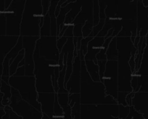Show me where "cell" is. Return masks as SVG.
<instances>
[{
	"label": "cell",
	"instance_id": "13",
	"mask_svg": "<svg viewBox=\"0 0 148 119\" xmlns=\"http://www.w3.org/2000/svg\"><path fill=\"white\" fill-rule=\"evenodd\" d=\"M23 15L38 17L42 16V1H38V0H36V1H33V0L26 1Z\"/></svg>",
	"mask_w": 148,
	"mask_h": 119
},
{
	"label": "cell",
	"instance_id": "29",
	"mask_svg": "<svg viewBox=\"0 0 148 119\" xmlns=\"http://www.w3.org/2000/svg\"><path fill=\"white\" fill-rule=\"evenodd\" d=\"M0 36H6V17L5 14H0Z\"/></svg>",
	"mask_w": 148,
	"mask_h": 119
},
{
	"label": "cell",
	"instance_id": "16",
	"mask_svg": "<svg viewBox=\"0 0 148 119\" xmlns=\"http://www.w3.org/2000/svg\"><path fill=\"white\" fill-rule=\"evenodd\" d=\"M25 0H13L10 6L3 13H11L16 15H23L24 9H25Z\"/></svg>",
	"mask_w": 148,
	"mask_h": 119
},
{
	"label": "cell",
	"instance_id": "36",
	"mask_svg": "<svg viewBox=\"0 0 148 119\" xmlns=\"http://www.w3.org/2000/svg\"><path fill=\"white\" fill-rule=\"evenodd\" d=\"M67 40H68V38L65 37V36L59 38V39H58V40H57V47H58L60 53L61 51H62V48H63L64 45L66 43Z\"/></svg>",
	"mask_w": 148,
	"mask_h": 119
},
{
	"label": "cell",
	"instance_id": "44",
	"mask_svg": "<svg viewBox=\"0 0 148 119\" xmlns=\"http://www.w3.org/2000/svg\"><path fill=\"white\" fill-rule=\"evenodd\" d=\"M148 36V33H147V36Z\"/></svg>",
	"mask_w": 148,
	"mask_h": 119
},
{
	"label": "cell",
	"instance_id": "10",
	"mask_svg": "<svg viewBox=\"0 0 148 119\" xmlns=\"http://www.w3.org/2000/svg\"><path fill=\"white\" fill-rule=\"evenodd\" d=\"M6 17V36H20L23 15L4 13Z\"/></svg>",
	"mask_w": 148,
	"mask_h": 119
},
{
	"label": "cell",
	"instance_id": "21",
	"mask_svg": "<svg viewBox=\"0 0 148 119\" xmlns=\"http://www.w3.org/2000/svg\"><path fill=\"white\" fill-rule=\"evenodd\" d=\"M25 76H34V55L25 54Z\"/></svg>",
	"mask_w": 148,
	"mask_h": 119
},
{
	"label": "cell",
	"instance_id": "5",
	"mask_svg": "<svg viewBox=\"0 0 148 119\" xmlns=\"http://www.w3.org/2000/svg\"><path fill=\"white\" fill-rule=\"evenodd\" d=\"M41 17V16H40ZM40 17L23 15L21 23L20 36H39L40 37Z\"/></svg>",
	"mask_w": 148,
	"mask_h": 119
},
{
	"label": "cell",
	"instance_id": "35",
	"mask_svg": "<svg viewBox=\"0 0 148 119\" xmlns=\"http://www.w3.org/2000/svg\"><path fill=\"white\" fill-rule=\"evenodd\" d=\"M106 52H107V49H105V48L102 47L100 52L96 56L97 60V61H106V60H107Z\"/></svg>",
	"mask_w": 148,
	"mask_h": 119
},
{
	"label": "cell",
	"instance_id": "38",
	"mask_svg": "<svg viewBox=\"0 0 148 119\" xmlns=\"http://www.w3.org/2000/svg\"><path fill=\"white\" fill-rule=\"evenodd\" d=\"M131 86L134 92H136V90L138 86V76L136 75H132V80H131Z\"/></svg>",
	"mask_w": 148,
	"mask_h": 119
},
{
	"label": "cell",
	"instance_id": "40",
	"mask_svg": "<svg viewBox=\"0 0 148 119\" xmlns=\"http://www.w3.org/2000/svg\"><path fill=\"white\" fill-rule=\"evenodd\" d=\"M5 11V1H4V0H0V14L3 13Z\"/></svg>",
	"mask_w": 148,
	"mask_h": 119
},
{
	"label": "cell",
	"instance_id": "19",
	"mask_svg": "<svg viewBox=\"0 0 148 119\" xmlns=\"http://www.w3.org/2000/svg\"><path fill=\"white\" fill-rule=\"evenodd\" d=\"M0 91L4 94L3 98L2 100V104L4 107L8 106L10 103V99L12 94H11V86L9 83H7L4 81L2 80V85L0 87Z\"/></svg>",
	"mask_w": 148,
	"mask_h": 119
},
{
	"label": "cell",
	"instance_id": "41",
	"mask_svg": "<svg viewBox=\"0 0 148 119\" xmlns=\"http://www.w3.org/2000/svg\"><path fill=\"white\" fill-rule=\"evenodd\" d=\"M12 0H5V10L8 9L10 6L11 3H12Z\"/></svg>",
	"mask_w": 148,
	"mask_h": 119
},
{
	"label": "cell",
	"instance_id": "27",
	"mask_svg": "<svg viewBox=\"0 0 148 119\" xmlns=\"http://www.w3.org/2000/svg\"><path fill=\"white\" fill-rule=\"evenodd\" d=\"M99 22V1H93V25L96 26Z\"/></svg>",
	"mask_w": 148,
	"mask_h": 119
},
{
	"label": "cell",
	"instance_id": "37",
	"mask_svg": "<svg viewBox=\"0 0 148 119\" xmlns=\"http://www.w3.org/2000/svg\"><path fill=\"white\" fill-rule=\"evenodd\" d=\"M73 28L74 25H73V24L68 25V28H67L66 31H65V33H64L63 36L67 38L73 37Z\"/></svg>",
	"mask_w": 148,
	"mask_h": 119
},
{
	"label": "cell",
	"instance_id": "31",
	"mask_svg": "<svg viewBox=\"0 0 148 119\" xmlns=\"http://www.w3.org/2000/svg\"><path fill=\"white\" fill-rule=\"evenodd\" d=\"M51 19L50 25V34L51 36L58 37V25H57L56 18H52Z\"/></svg>",
	"mask_w": 148,
	"mask_h": 119
},
{
	"label": "cell",
	"instance_id": "22",
	"mask_svg": "<svg viewBox=\"0 0 148 119\" xmlns=\"http://www.w3.org/2000/svg\"><path fill=\"white\" fill-rule=\"evenodd\" d=\"M24 57H25V49H23L22 50L19 52L18 56L15 57V59L14 60L13 62L12 63V64L10 66V68H9L10 77V76H12L15 73H16L17 69L18 68L19 63L24 59Z\"/></svg>",
	"mask_w": 148,
	"mask_h": 119
},
{
	"label": "cell",
	"instance_id": "39",
	"mask_svg": "<svg viewBox=\"0 0 148 119\" xmlns=\"http://www.w3.org/2000/svg\"><path fill=\"white\" fill-rule=\"evenodd\" d=\"M14 76H25V66L22 67H18L16 73L13 75Z\"/></svg>",
	"mask_w": 148,
	"mask_h": 119
},
{
	"label": "cell",
	"instance_id": "3",
	"mask_svg": "<svg viewBox=\"0 0 148 119\" xmlns=\"http://www.w3.org/2000/svg\"><path fill=\"white\" fill-rule=\"evenodd\" d=\"M106 95L117 99L119 94V67L118 61H107L104 77L102 80Z\"/></svg>",
	"mask_w": 148,
	"mask_h": 119
},
{
	"label": "cell",
	"instance_id": "32",
	"mask_svg": "<svg viewBox=\"0 0 148 119\" xmlns=\"http://www.w3.org/2000/svg\"><path fill=\"white\" fill-rule=\"evenodd\" d=\"M84 25L82 24H77V25H74L73 28V37H83L82 34V28Z\"/></svg>",
	"mask_w": 148,
	"mask_h": 119
},
{
	"label": "cell",
	"instance_id": "42",
	"mask_svg": "<svg viewBox=\"0 0 148 119\" xmlns=\"http://www.w3.org/2000/svg\"><path fill=\"white\" fill-rule=\"evenodd\" d=\"M3 96H4V94L1 92V91H0V107H4L2 104V98H3Z\"/></svg>",
	"mask_w": 148,
	"mask_h": 119
},
{
	"label": "cell",
	"instance_id": "33",
	"mask_svg": "<svg viewBox=\"0 0 148 119\" xmlns=\"http://www.w3.org/2000/svg\"><path fill=\"white\" fill-rule=\"evenodd\" d=\"M106 61H97V65L99 66V74L100 77V81H102V79L104 77V73H105V68H106Z\"/></svg>",
	"mask_w": 148,
	"mask_h": 119
},
{
	"label": "cell",
	"instance_id": "6",
	"mask_svg": "<svg viewBox=\"0 0 148 119\" xmlns=\"http://www.w3.org/2000/svg\"><path fill=\"white\" fill-rule=\"evenodd\" d=\"M81 65L82 60H80V57L78 53L77 56L73 58L72 74L65 86V89L69 92V94L80 93Z\"/></svg>",
	"mask_w": 148,
	"mask_h": 119
},
{
	"label": "cell",
	"instance_id": "28",
	"mask_svg": "<svg viewBox=\"0 0 148 119\" xmlns=\"http://www.w3.org/2000/svg\"><path fill=\"white\" fill-rule=\"evenodd\" d=\"M93 22L90 21H86L82 28V34H83V38H86L89 36V35L92 33L93 30Z\"/></svg>",
	"mask_w": 148,
	"mask_h": 119
},
{
	"label": "cell",
	"instance_id": "24",
	"mask_svg": "<svg viewBox=\"0 0 148 119\" xmlns=\"http://www.w3.org/2000/svg\"><path fill=\"white\" fill-rule=\"evenodd\" d=\"M93 39V37H90V36H88L86 38H82V41H81V47H80V50L78 52L80 57L81 60H84V57L85 55L87 53L88 50V44H89V42H90L92 39ZM77 53V54H78Z\"/></svg>",
	"mask_w": 148,
	"mask_h": 119
},
{
	"label": "cell",
	"instance_id": "2",
	"mask_svg": "<svg viewBox=\"0 0 148 119\" xmlns=\"http://www.w3.org/2000/svg\"><path fill=\"white\" fill-rule=\"evenodd\" d=\"M12 88L18 90L23 100L37 103L38 94L36 89L35 76H10L8 82Z\"/></svg>",
	"mask_w": 148,
	"mask_h": 119
},
{
	"label": "cell",
	"instance_id": "17",
	"mask_svg": "<svg viewBox=\"0 0 148 119\" xmlns=\"http://www.w3.org/2000/svg\"><path fill=\"white\" fill-rule=\"evenodd\" d=\"M85 64H86V70H87L92 80L95 82H100L98 65L95 64V62L92 60H86L85 61Z\"/></svg>",
	"mask_w": 148,
	"mask_h": 119
},
{
	"label": "cell",
	"instance_id": "14",
	"mask_svg": "<svg viewBox=\"0 0 148 119\" xmlns=\"http://www.w3.org/2000/svg\"><path fill=\"white\" fill-rule=\"evenodd\" d=\"M82 2L83 0H76V2H71L68 4L67 6L70 8V11L67 13L66 17H65V25H71L74 20L76 19L77 15H79V12H81L82 6Z\"/></svg>",
	"mask_w": 148,
	"mask_h": 119
},
{
	"label": "cell",
	"instance_id": "43",
	"mask_svg": "<svg viewBox=\"0 0 148 119\" xmlns=\"http://www.w3.org/2000/svg\"><path fill=\"white\" fill-rule=\"evenodd\" d=\"M25 66V59L23 60L22 61L19 63V66H18V67H22V66Z\"/></svg>",
	"mask_w": 148,
	"mask_h": 119
},
{
	"label": "cell",
	"instance_id": "25",
	"mask_svg": "<svg viewBox=\"0 0 148 119\" xmlns=\"http://www.w3.org/2000/svg\"><path fill=\"white\" fill-rule=\"evenodd\" d=\"M70 11V8L68 6L65 8H61L60 12L58 16L56 18L57 25H58V32L60 29V26L62 24H65V17H66L67 13Z\"/></svg>",
	"mask_w": 148,
	"mask_h": 119
},
{
	"label": "cell",
	"instance_id": "18",
	"mask_svg": "<svg viewBox=\"0 0 148 119\" xmlns=\"http://www.w3.org/2000/svg\"><path fill=\"white\" fill-rule=\"evenodd\" d=\"M107 60L108 61H118L119 52L117 49V39L116 37L113 38L110 43L108 49L106 52Z\"/></svg>",
	"mask_w": 148,
	"mask_h": 119
},
{
	"label": "cell",
	"instance_id": "34",
	"mask_svg": "<svg viewBox=\"0 0 148 119\" xmlns=\"http://www.w3.org/2000/svg\"><path fill=\"white\" fill-rule=\"evenodd\" d=\"M42 16L45 17V15L48 14L49 5H50V1H49V0H42Z\"/></svg>",
	"mask_w": 148,
	"mask_h": 119
},
{
	"label": "cell",
	"instance_id": "1",
	"mask_svg": "<svg viewBox=\"0 0 148 119\" xmlns=\"http://www.w3.org/2000/svg\"><path fill=\"white\" fill-rule=\"evenodd\" d=\"M34 72L36 79V89L38 93H54L52 76H55L54 70L58 63L55 60H47L39 55L38 42L34 52Z\"/></svg>",
	"mask_w": 148,
	"mask_h": 119
},
{
	"label": "cell",
	"instance_id": "4",
	"mask_svg": "<svg viewBox=\"0 0 148 119\" xmlns=\"http://www.w3.org/2000/svg\"><path fill=\"white\" fill-rule=\"evenodd\" d=\"M58 38L55 36H40L39 44V55L47 60H55L58 63L60 52L57 47Z\"/></svg>",
	"mask_w": 148,
	"mask_h": 119
},
{
	"label": "cell",
	"instance_id": "20",
	"mask_svg": "<svg viewBox=\"0 0 148 119\" xmlns=\"http://www.w3.org/2000/svg\"><path fill=\"white\" fill-rule=\"evenodd\" d=\"M107 7L105 9L106 19L115 18L117 13L118 1H105Z\"/></svg>",
	"mask_w": 148,
	"mask_h": 119
},
{
	"label": "cell",
	"instance_id": "26",
	"mask_svg": "<svg viewBox=\"0 0 148 119\" xmlns=\"http://www.w3.org/2000/svg\"><path fill=\"white\" fill-rule=\"evenodd\" d=\"M74 50H75V46L73 44V37L68 38V40L64 45L60 53H73Z\"/></svg>",
	"mask_w": 148,
	"mask_h": 119
},
{
	"label": "cell",
	"instance_id": "15",
	"mask_svg": "<svg viewBox=\"0 0 148 119\" xmlns=\"http://www.w3.org/2000/svg\"><path fill=\"white\" fill-rule=\"evenodd\" d=\"M39 36H23V48L25 49V54L34 55L36 44L39 39Z\"/></svg>",
	"mask_w": 148,
	"mask_h": 119
},
{
	"label": "cell",
	"instance_id": "11",
	"mask_svg": "<svg viewBox=\"0 0 148 119\" xmlns=\"http://www.w3.org/2000/svg\"><path fill=\"white\" fill-rule=\"evenodd\" d=\"M86 21L93 22V1H84L82 2L81 12L73 22V25L82 24L84 25Z\"/></svg>",
	"mask_w": 148,
	"mask_h": 119
},
{
	"label": "cell",
	"instance_id": "7",
	"mask_svg": "<svg viewBox=\"0 0 148 119\" xmlns=\"http://www.w3.org/2000/svg\"><path fill=\"white\" fill-rule=\"evenodd\" d=\"M137 1H118L116 18L121 20H136Z\"/></svg>",
	"mask_w": 148,
	"mask_h": 119
},
{
	"label": "cell",
	"instance_id": "30",
	"mask_svg": "<svg viewBox=\"0 0 148 119\" xmlns=\"http://www.w3.org/2000/svg\"><path fill=\"white\" fill-rule=\"evenodd\" d=\"M59 1L60 0H52V1H50L49 11H48V15L50 18H56L55 17V10H56V8L58 6Z\"/></svg>",
	"mask_w": 148,
	"mask_h": 119
},
{
	"label": "cell",
	"instance_id": "23",
	"mask_svg": "<svg viewBox=\"0 0 148 119\" xmlns=\"http://www.w3.org/2000/svg\"><path fill=\"white\" fill-rule=\"evenodd\" d=\"M51 19L49 15H46L44 18V23L40 28V36H50Z\"/></svg>",
	"mask_w": 148,
	"mask_h": 119
},
{
	"label": "cell",
	"instance_id": "9",
	"mask_svg": "<svg viewBox=\"0 0 148 119\" xmlns=\"http://www.w3.org/2000/svg\"><path fill=\"white\" fill-rule=\"evenodd\" d=\"M19 36H0V77L3 71L2 64L5 57L16 45Z\"/></svg>",
	"mask_w": 148,
	"mask_h": 119
},
{
	"label": "cell",
	"instance_id": "12",
	"mask_svg": "<svg viewBox=\"0 0 148 119\" xmlns=\"http://www.w3.org/2000/svg\"><path fill=\"white\" fill-rule=\"evenodd\" d=\"M23 49V37L22 36H19V39H18V42H17L16 45L12 48V50H11L5 57L3 64H2V66H3V71H2V76L10 77V66L12 64V63L13 62L14 60L15 59V57L18 56L19 52H21Z\"/></svg>",
	"mask_w": 148,
	"mask_h": 119
},
{
	"label": "cell",
	"instance_id": "8",
	"mask_svg": "<svg viewBox=\"0 0 148 119\" xmlns=\"http://www.w3.org/2000/svg\"><path fill=\"white\" fill-rule=\"evenodd\" d=\"M137 36L146 37L148 33V8L145 7L142 1H137Z\"/></svg>",
	"mask_w": 148,
	"mask_h": 119
}]
</instances>
